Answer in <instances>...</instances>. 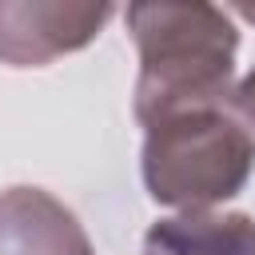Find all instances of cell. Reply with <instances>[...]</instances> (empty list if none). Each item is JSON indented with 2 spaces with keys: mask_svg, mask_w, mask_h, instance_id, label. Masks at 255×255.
Returning a JSON list of instances; mask_svg holds the SVG:
<instances>
[{
  "mask_svg": "<svg viewBox=\"0 0 255 255\" xmlns=\"http://www.w3.org/2000/svg\"><path fill=\"white\" fill-rule=\"evenodd\" d=\"M143 255H255V223L247 215H187L147 231Z\"/></svg>",
  "mask_w": 255,
  "mask_h": 255,
  "instance_id": "3957f363",
  "label": "cell"
},
{
  "mask_svg": "<svg viewBox=\"0 0 255 255\" xmlns=\"http://www.w3.org/2000/svg\"><path fill=\"white\" fill-rule=\"evenodd\" d=\"M235 104H239V112L247 116V124H251V131H255V72H251V80L239 88V96H235Z\"/></svg>",
  "mask_w": 255,
  "mask_h": 255,
  "instance_id": "277c9868",
  "label": "cell"
},
{
  "mask_svg": "<svg viewBox=\"0 0 255 255\" xmlns=\"http://www.w3.org/2000/svg\"><path fill=\"white\" fill-rule=\"evenodd\" d=\"M159 131L147 143V187L163 203H211L235 195L251 167V147L239 128L211 112H191Z\"/></svg>",
  "mask_w": 255,
  "mask_h": 255,
  "instance_id": "7a4b0ae2",
  "label": "cell"
},
{
  "mask_svg": "<svg viewBox=\"0 0 255 255\" xmlns=\"http://www.w3.org/2000/svg\"><path fill=\"white\" fill-rule=\"evenodd\" d=\"M128 24L143 48L139 116L167 120L207 112L227 92L235 28L207 4H135Z\"/></svg>",
  "mask_w": 255,
  "mask_h": 255,
  "instance_id": "6da1fadb",
  "label": "cell"
}]
</instances>
